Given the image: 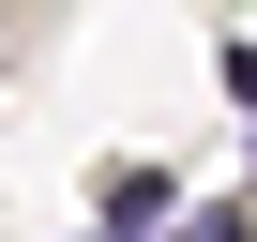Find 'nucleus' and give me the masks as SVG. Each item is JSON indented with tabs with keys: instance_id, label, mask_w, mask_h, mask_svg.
<instances>
[{
	"instance_id": "nucleus-1",
	"label": "nucleus",
	"mask_w": 257,
	"mask_h": 242,
	"mask_svg": "<svg viewBox=\"0 0 257 242\" xmlns=\"http://www.w3.org/2000/svg\"><path fill=\"white\" fill-rule=\"evenodd\" d=\"M152 212H167V167H121V182H106V242H137Z\"/></svg>"
},
{
	"instance_id": "nucleus-2",
	"label": "nucleus",
	"mask_w": 257,
	"mask_h": 242,
	"mask_svg": "<svg viewBox=\"0 0 257 242\" xmlns=\"http://www.w3.org/2000/svg\"><path fill=\"white\" fill-rule=\"evenodd\" d=\"M182 242H257V212H242V197H212V212H182Z\"/></svg>"
},
{
	"instance_id": "nucleus-3",
	"label": "nucleus",
	"mask_w": 257,
	"mask_h": 242,
	"mask_svg": "<svg viewBox=\"0 0 257 242\" xmlns=\"http://www.w3.org/2000/svg\"><path fill=\"white\" fill-rule=\"evenodd\" d=\"M91 242H106V227H91Z\"/></svg>"
}]
</instances>
